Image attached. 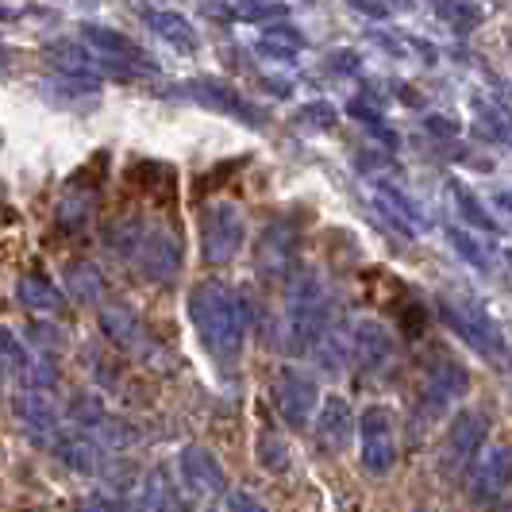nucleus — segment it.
<instances>
[{
	"mask_svg": "<svg viewBox=\"0 0 512 512\" xmlns=\"http://www.w3.org/2000/svg\"><path fill=\"white\" fill-rule=\"evenodd\" d=\"M189 312H193V324H197V335L205 343L208 359L216 366H235L239 355H243V312L235 305L224 285H201L193 297H189Z\"/></svg>",
	"mask_w": 512,
	"mask_h": 512,
	"instance_id": "1",
	"label": "nucleus"
},
{
	"mask_svg": "<svg viewBox=\"0 0 512 512\" xmlns=\"http://www.w3.org/2000/svg\"><path fill=\"white\" fill-rule=\"evenodd\" d=\"M489 439V420L486 412L478 409H462L451 424H447V432L439 439V474L447 478V482H459L462 474L478 462L482 455V447H486Z\"/></svg>",
	"mask_w": 512,
	"mask_h": 512,
	"instance_id": "2",
	"label": "nucleus"
},
{
	"mask_svg": "<svg viewBox=\"0 0 512 512\" xmlns=\"http://www.w3.org/2000/svg\"><path fill=\"white\" fill-rule=\"evenodd\" d=\"M359 462L366 474L385 478L397 466V420L385 405H366L359 416Z\"/></svg>",
	"mask_w": 512,
	"mask_h": 512,
	"instance_id": "3",
	"label": "nucleus"
},
{
	"mask_svg": "<svg viewBox=\"0 0 512 512\" xmlns=\"http://www.w3.org/2000/svg\"><path fill=\"white\" fill-rule=\"evenodd\" d=\"M316 401H320V389L316 378L305 374L301 366H282L278 378H274V405L278 416L293 432H305L308 424L316 420Z\"/></svg>",
	"mask_w": 512,
	"mask_h": 512,
	"instance_id": "4",
	"label": "nucleus"
},
{
	"mask_svg": "<svg viewBox=\"0 0 512 512\" xmlns=\"http://www.w3.org/2000/svg\"><path fill=\"white\" fill-rule=\"evenodd\" d=\"M509 486H512V443H493L470 466V497L478 505H493V501H501V493Z\"/></svg>",
	"mask_w": 512,
	"mask_h": 512,
	"instance_id": "5",
	"label": "nucleus"
},
{
	"mask_svg": "<svg viewBox=\"0 0 512 512\" xmlns=\"http://www.w3.org/2000/svg\"><path fill=\"white\" fill-rule=\"evenodd\" d=\"M178 470H181V482L189 489H197V493H205V497H220V493L228 497V470H224V462L216 459L208 447H201V443L181 447Z\"/></svg>",
	"mask_w": 512,
	"mask_h": 512,
	"instance_id": "6",
	"label": "nucleus"
},
{
	"mask_svg": "<svg viewBox=\"0 0 512 512\" xmlns=\"http://www.w3.org/2000/svg\"><path fill=\"white\" fill-rule=\"evenodd\" d=\"M312 432H316V443L328 451V455H343L351 447V436H355V416H351V405L343 397H328L316 420H312Z\"/></svg>",
	"mask_w": 512,
	"mask_h": 512,
	"instance_id": "7",
	"label": "nucleus"
},
{
	"mask_svg": "<svg viewBox=\"0 0 512 512\" xmlns=\"http://www.w3.org/2000/svg\"><path fill=\"white\" fill-rule=\"evenodd\" d=\"M51 451L66 462L74 474H101L104 466V443L101 436L93 432H81V428H70V432H58L51 443Z\"/></svg>",
	"mask_w": 512,
	"mask_h": 512,
	"instance_id": "8",
	"label": "nucleus"
},
{
	"mask_svg": "<svg viewBox=\"0 0 512 512\" xmlns=\"http://www.w3.org/2000/svg\"><path fill=\"white\" fill-rule=\"evenodd\" d=\"M16 416L27 428V436L35 439V443H43V447H51L54 436L62 432L58 428V409L51 405V397H43L39 389H27V393L16 397Z\"/></svg>",
	"mask_w": 512,
	"mask_h": 512,
	"instance_id": "9",
	"label": "nucleus"
},
{
	"mask_svg": "<svg viewBox=\"0 0 512 512\" xmlns=\"http://www.w3.org/2000/svg\"><path fill=\"white\" fill-rule=\"evenodd\" d=\"M351 355L359 359V366L366 374H382L385 362H389V339H385V332L378 324H362L359 332H355Z\"/></svg>",
	"mask_w": 512,
	"mask_h": 512,
	"instance_id": "10",
	"label": "nucleus"
},
{
	"mask_svg": "<svg viewBox=\"0 0 512 512\" xmlns=\"http://www.w3.org/2000/svg\"><path fill=\"white\" fill-rule=\"evenodd\" d=\"M70 420H74V428H81V432H101L104 424H108V412H104L101 397H93V393H81V397H74V405H70Z\"/></svg>",
	"mask_w": 512,
	"mask_h": 512,
	"instance_id": "11",
	"label": "nucleus"
},
{
	"mask_svg": "<svg viewBox=\"0 0 512 512\" xmlns=\"http://www.w3.org/2000/svg\"><path fill=\"white\" fill-rule=\"evenodd\" d=\"M258 466L262 470H270V474H282V470H289V447H285L282 436H274V432H258Z\"/></svg>",
	"mask_w": 512,
	"mask_h": 512,
	"instance_id": "12",
	"label": "nucleus"
},
{
	"mask_svg": "<svg viewBox=\"0 0 512 512\" xmlns=\"http://www.w3.org/2000/svg\"><path fill=\"white\" fill-rule=\"evenodd\" d=\"M224 512H270V509H266V501L255 497L251 489H228V497H224Z\"/></svg>",
	"mask_w": 512,
	"mask_h": 512,
	"instance_id": "13",
	"label": "nucleus"
},
{
	"mask_svg": "<svg viewBox=\"0 0 512 512\" xmlns=\"http://www.w3.org/2000/svg\"><path fill=\"white\" fill-rule=\"evenodd\" d=\"M24 301L27 305H39V308H51L58 297L51 293V285H43V282H24Z\"/></svg>",
	"mask_w": 512,
	"mask_h": 512,
	"instance_id": "14",
	"label": "nucleus"
},
{
	"mask_svg": "<svg viewBox=\"0 0 512 512\" xmlns=\"http://www.w3.org/2000/svg\"><path fill=\"white\" fill-rule=\"evenodd\" d=\"M497 512H512V505H501V509H497Z\"/></svg>",
	"mask_w": 512,
	"mask_h": 512,
	"instance_id": "15",
	"label": "nucleus"
}]
</instances>
